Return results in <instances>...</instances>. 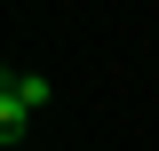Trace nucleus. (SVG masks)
I'll return each instance as SVG.
<instances>
[{"mask_svg": "<svg viewBox=\"0 0 159 151\" xmlns=\"http://www.w3.org/2000/svg\"><path fill=\"white\" fill-rule=\"evenodd\" d=\"M16 151H24V143H16Z\"/></svg>", "mask_w": 159, "mask_h": 151, "instance_id": "obj_2", "label": "nucleus"}, {"mask_svg": "<svg viewBox=\"0 0 159 151\" xmlns=\"http://www.w3.org/2000/svg\"><path fill=\"white\" fill-rule=\"evenodd\" d=\"M40 103H48V80H40V72H8V80H0V151L24 143V127H32Z\"/></svg>", "mask_w": 159, "mask_h": 151, "instance_id": "obj_1", "label": "nucleus"}]
</instances>
